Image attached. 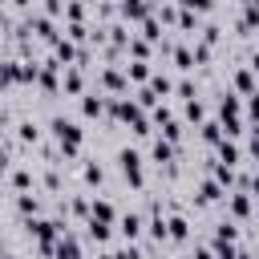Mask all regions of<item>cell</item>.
<instances>
[{"label": "cell", "mask_w": 259, "mask_h": 259, "mask_svg": "<svg viewBox=\"0 0 259 259\" xmlns=\"http://www.w3.org/2000/svg\"><path fill=\"white\" fill-rule=\"evenodd\" d=\"M49 130H53V138L61 142V154H65V158H77V150H81V125L69 121V117H53Z\"/></svg>", "instance_id": "obj_1"}, {"label": "cell", "mask_w": 259, "mask_h": 259, "mask_svg": "<svg viewBox=\"0 0 259 259\" xmlns=\"http://www.w3.org/2000/svg\"><path fill=\"white\" fill-rule=\"evenodd\" d=\"M117 162H121V174H125L134 186H142V182H146V178H142V154H138V150H130V146H125V150L117 154Z\"/></svg>", "instance_id": "obj_2"}, {"label": "cell", "mask_w": 259, "mask_h": 259, "mask_svg": "<svg viewBox=\"0 0 259 259\" xmlns=\"http://www.w3.org/2000/svg\"><path fill=\"white\" fill-rule=\"evenodd\" d=\"M53 259H81V243H77V235H61L57 239V247H53Z\"/></svg>", "instance_id": "obj_3"}, {"label": "cell", "mask_w": 259, "mask_h": 259, "mask_svg": "<svg viewBox=\"0 0 259 259\" xmlns=\"http://www.w3.org/2000/svg\"><path fill=\"white\" fill-rule=\"evenodd\" d=\"M117 8H121L125 20H146V16H150V0H121Z\"/></svg>", "instance_id": "obj_4"}, {"label": "cell", "mask_w": 259, "mask_h": 259, "mask_svg": "<svg viewBox=\"0 0 259 259\" xmlns=\"http://www.w3.org/2000/svg\"><path fill=\"white\" fill-rule=\"evenodd\" d=\"M142 227H146V223H142V214H134V210L117 219V231H121L125 239H138V235H142Z\"/></svg>", "instance_id": "obj_5"}, {"label": "cell", "mask_w": 259, "mask_h": 259, "mask_svg": "<svg viewBox=\"0 0 259 259\" xmlns=\"http://www.w3.org/2000/svg\"><path fill=\"white\" fill-rule=\"evenodd\" d=\"M81 113H85V117L105 113V97H101V93H85V97H81Z\"/></svg>", "instance_id": "obj_6"}, {"label": "cell", "mask_w": 259, "mask_h": 259, "mask_svg": "<svg viewBox=\"0 0 259 259\" xmlns=\"http://www.w3.org/2000/svg\"><path fill=\"white\" fill-rule=\"evenodd\" d=\"M150 158H154L158 166H162V162H170V158H174V142H166V138H158V142H154V150H150Z\"/></svg>", "instance_id": "obj_7"}, {"label": "cell", "mask_w": 259, "mask_h": 259, "mask_svg": "<svg viewBox=\"0 0 259 259\" xmlns=\"http://www.w3.org/2000/svg\"><path fill=\"white\" fill-rule=\"evenodd\" d=\"M231 214H235V219H247V214H251V194H243V190L231 194Z\"/></svg>", "instance_id": "obj_8"}, {"label": "cell", "mask_w": 259, "mask_h": 259, "mask_svg": "<svg viewBox=\"0 0 259 259\" xmlns=\"http://www.w3.org/2000/svg\"><path fill=\"white\" fill-rule=\"evenodd\" d=\"M89 219H93V223H113V202L97 198V202H93V210H89Z\"/></svg>", "instance_id": "obj_9"}, {"label": "cell", "mask_w": 259, "mask_h": 259, "mask_svg": "<svg viewBox=\"0 0 259 259\" xmlns=\"http://www.w3.org/2000/svg\"><path fill=\"white\" fill-rule=\"evenodd\" d=\"M166 223H170V239H174V243H182V239H190V223H186L182 214H174V219H166Z\"/></svg>", "instance_id": "obj_10"}, {"label": "cell", "mask_w": 259, "mask_h": 259, "mask_svg": "<svg viewBox=\"0 0 259 259\" xmlns=\"http://www.w3.org/2000/svg\"><path fill=\"white\" fill-rule=\"evenodd\" d=\"M28 28H32L40 40H57V36H53V20H45V16H32V20H28Z\"/></svg>", "instance_id": "obj_11"}, {"label": "cell", "mask_w": 259, "mask_h": 259, "mask_svg": "<svg viewBox=\"0 0 259 259\" xmlns=\"http://www.w3.org/2000/svg\"><path fill=\"white\" fill-rule=\"evenodd\" d=\"M125 77H134V81H150L154 73H150V61H130L125 65Z\"/></svg>", "instance_id": "obj_12"}, {"label": "cell", "mask_w": 259, "mask_h": 259, "mask_svg": "<svg viewBox=\"0 0 259 259\" xmlns=\"http://www.w3.org/2000/svg\"><path fill=\"white\" fill-rule=\"evenodd\" d=\"M219 198H223V186H219V182H210V178H206V182H202V186H198V202H219Z\"/></svg>", "instance_id": "obj_13"}, {"label": "cell", "mask_w": 259, "mask_h": 259, "mask_svg": "<svg viewBox=\"0 0 259 259\" xmlns=\"http://www.w3.org/2000/svg\"><path fill=\"white\" fill-rule=\"evenodd\" d=\"M235 239H239V227H235V223H231V219H227V223H219V227H214V243H235Z\"/></svg>", "instance_id": "obj_14"}, {"label": "cell", "mask_w": 259, "mask_h": 259, "mask_svg": "<svg viewBox=\"0 0 259 259\" xmlns=\"http://www.w3.org/2000/svg\"><path fill=\"white\" fill-rule=\"evenodd\" d=\"M61 89H65V93H81V89H85V81H81V73H77V69H69V73L61 77Z\"/></svg>", "instance_id": "obj_15"}, {"label": "cell", "mask_w": 259, "mask_h": 259, "mask_svg": "<svg viewBox=\"0 0 259 259\" xmlns=\"http://www.w3.org/2000/svg\"><path fill=\"white\" fill-rule=\"evenodd\" d=\"M235 85H239L247 97H251V93H259V89H255V73H251V69H239V73H235Z\"/></svg>", "instance_id": "obj_16"}, {"label": "cell", "mask_w": 259, "mask_h": 259, "mask_svg": "<svg viewBox=\"0 0 259 259\" xmlns=\"http://www.w3.org/2000/svg\"><path fill=\"white\" fill-rule=\"evenodd\" d=\"M219 113H223V117H239V97H235V93H223V97H219Z\"/></svg>", "instance_id": "obj_17"}, {"label": "cell", "mask_w": 259, "mask_h": 259, "mask_svg": "<svg viewBox=\"0 0 259 259\" xmlns=\"http://www.w3.org/2000/svg\"><path fill=\"white\" fill-rule=\"evenodd\" d=\"M101 85H105V89H113V93H125V77H121V73H113V69H109V73H101Z\"/></svg>", "instance_id": "obj_18"}, {"label": "cell", "mask_w": 259, "mask_h": 259, "mask_svg": "<svg viewBox=\"0 0 259 259\" xmlns=\"http://www.w3.org/2000/svg\"><path fill=\"white\" fill-rule=\"evenodd\" d=\"M219 158H223L227 166H235V162H239V146H235V142H219Z\"/></svg>", "instance_id": "obj_19"}, {"label": "cell", "mask_w": 259, "mask_h": 259, "mask_svg": "<svg viewBox=\"0 0 259 259\" xmlns=\"http://www.w3.org/2000/svg\"><path fill=\"white\" fill-rule=\"evenodd\" d=\"M174 65H178V69H194V53L178 45V49H174Z\"/></svg>", "instance_id": "obj_20"}, {"label": "cell", "mask_w": 259, "mask_h": 259, "mask_svg": "<svg viewBox=\"0 0 259 259\" xmlns=\"http://www.w3.org/2000/svg\"><path fill=\"white\" fill-rule=\"evenodd\" d=\"M85 227H89V239H97V243H105V239H109V223H93V219H89Z\"/></svg>", "instance_id": "obj_21"}, {"label": "cell", "mask_w": 259, "mask_h": 259, "mask_svg": "<svg viewBox=\"0 0 259 259\" xmlns=\"http://www.w3.org/2000/svg\"><path fill=\"white\" fill-rule=\"evenodd\" d=\"M158 36H162V32H158V20L146 16V20H142V40H158Z\"/></svg>", "instance_id": "obj_22"}, {"label": "cell", "mask_w": 259, "mask_h": 259, "mask_svg": "<svg viewBox=\"0 0 259 259\" xmlns=\"http://www.w3.org/2000/svg\"><path fill=\"white\" fill-rule=\"evenodd\" d=\"M16 130H20V142H36V138H40V130H36V121H20Z\"/></svg>", "instance_id": "obj_23"}, {"label": "cell", "mask_w": 259, "mask_h": 259, "mask_svg": "<svg viewBox=\"0 0 259 259\" xmlns=\"http://www.w3.org/2000/svg\"><path fill=\"white\" fill-rule=\"evenodd\" d=\"M16 206H20V214H36V210H40V202H36L32 194H20V198H16Z\"/></svg>", "instance_id": "obj_24"}, {"label": "cell", "mask_w": 259, "mask_h": 259, "mask_svg": "<svg viewBox=\"0 0 259 259\" xmlns=\"http://www.w3.org/2000/svg\"><path fill=\"white\" fill-rule=\"evenodd\" d=\"M53 45H57V57H61V61H73V57H77L73 40H53Z\"/></svg>", "instance_id": "obj_25"}, {"label": "cell", "mask_w": 259, "mask_h": 259, "mask_svg": "<svg viewBox=\"0 0 259 259\" xmlns=\"http://www.w3.org/2000/svg\"><path fill=\"white\" fill-rule=\"evenodd\" d=\"M150 89H154V93H170L174 85H170V77H162V73H154V77H150Z\"/></svg>", "instance_id": "obj_26"}, {"label": "cell", "mask_w": 259, "mask_h": 259, "mask_svg": "<svg viewBox=\"0 0 259 259\" xmlns=\"http://www.w3.org/2000/svg\"><path fill=\"white\" fill-rule=\"evenodd\" d=\"M130 53H134V61H146L150 57V45L146 40H130Z\"/></svg>", "instance_id": "obj_27"}, {"label": "cell", "mask_w": 259, "mask_h": 259, "mask_svg": "<svg viewBox=\"0 0 259 259\" xmlns=\"http://www.w3.org/2000/svg\"><path fill=\"white\" fill-rule=\"evenodd\" d=\"M202 142H223V130H219L214 121H206V125H202Z\"/></svg>", "instance_id": "obj_28"}, {"label": "cell", "mask_w": 259, "mask_h": 259, "mask_svg": "<svg viewBox=\"0 0 259 259\" xmlns=\"http://www.w3.org/2000/svg\"><path fill=\"white\" fill-rule=\"evenodd\" d=\"M101 178H105V174H101V166H93V162H89V166H85V182H89V186H101Z\"/></svg>", "instance_id": "obj_29"}, {"label": "cell", "mask_w": 259, "mask_h": 259, "mask_svg": "<svg viewBox=\"0 0 259 259\" xmlns=\"http://www.w3.org/2000/svg\"><path fill=\"white\" fill-rule=\"evenodd\" d=\"M12 186H16V190H28V186H32V174H28V170H16V174H12Z\"/></svg>", "instance_id": "obj_30"}, {"label": "cell", "mask_w": 259, "mask_h": 259, "mask_svg": "<svg viewBox=\"0 0 259 259\" xmlns=\"http://www.w3.org/2000/svg\"><path fill=\"white\" fill-rule=\"evenodd\" d=\"M186 117L190 121H202V101H186Z\"/></svg>", "instance_id": "obj_31"}, {"label": "cell", "mask_w": 259, "mask_h": 259, "mask_svg": "<svg viewBox=\"0 0 259 259\" xmlns=\"http://www.w3.org/2000/svg\"><path fill=\"white\" fill-rule=\"evenodd\" d=\"M154 101H158V97H154V89H142V93H138V105H142V109H150Z\"/></svg>", "instance_id": "obj_32"}, {"label": "cell", "mask_w": 259, "mask_h": 259, "mask_svg": "<svg viewBox=\"0 0 259 259\" xmlns=\"http://www.w3.org/2000/svg\"><path fill=\"white\" fill-rule=\"evenodd\" d=\"M182 8H194V12H206L210 0H182Z\"/></svg>", "instance_id": "obj_33"}, {"label": "cell", "mask_w": 259, "mask_h": 259, "mask_svg": "<svg viewBox=\"0 0 259 259\" xmlns=\"http://www.w3.org/2000/svg\"><path fill=\"white\" fill-rule=\"evenodd\" d=\"M247 113L259 121V93H251V101H247Z\"/></svg>", "instance_id": "obj_34"}, {"label": "cell", "mask_w": 259, "mask_h": 259, "mask_svg": "<svg viewBox=\"0 0 259 259\" xmlns=\"http://www.w3.org/2000/svg\"><path fill=\"white\" fill-rule=\"evenodd\" d=\"M190 259H214V251H210V247H198V251H194Z\"/></svg>", "instance_id": "obj_35"}, {"label": "cell", "mask_w": 259, "mask_h": 259, "mask_svg": "<svg viewBox=\"0 0 259 259\" xmlns=\"http://www.w3.org/2000/svg\"><path fill=\"white\" fill-rule=\"evenodd\" d=\"M45 8H49V12L57 16V12H61V0H45Z\"/></svg>", "instance_id": "obj_36"}, {"label": "cell", "mask_w": 259, "mask_h": 259, "mask_svg": "<svg viewBox=\"0 0 259 259\" xmlns=\"http://www.w3.org/2000/svg\"><path fill=\"white\" fill-rule=\"evenodd\" d=\"M4 174H8V154L0 150V178H4Z\"/></svg>", "instance_id": "obj_37"}, {"label": "cell", "mask_w": 259, "mask_h": 259, "mask_svg": "<svg viewBox=\"0 0 259 259\" xmlns=\"http://www.w3.org/2000/svg\"><path fill=\"white\" fill-rule=\"evenodd\" d=\"M247 69H251V73H259V53L251 57V65H247Z\"/></svg>", "instance_id": "obj_38"}, {"label": "cell", "mask_w": 259, "mask_h": 259, "mask_svg": "<svg viewBox=\"0 0 259 259\" xmlns=\"http://www.w3.org/2000/svg\"><path fill=\"white\" fill-rule=\"evenodd\" d=\"M247 186H251V190H255V198H259V174H255V178H251Z\"/></svg>", "instance_id": "obj_39"}, {"label": "cell", "mask_w": 259, "mask_h": 259, "mask_svg": "<svg viewBox=\"0 0 259 259\" xmlns=\"http://www.w3.org/2000/svg\"><path fill=\"white\" fill-rule=\"evenodd\" d=\"M251 154H255V158H259V142H251Z\"/></svg>", "instance_id": "obj_40"}, {"label": "cell", "mask_w": 259, "mask_h": 259, "mask_svg": "<svg viewBox=\"0 0 259 259\" xmlns=\"http://www.w3.org/2000/svg\"><path fill=\"white\" fill-rule=\"evenodd\" d=\"M235 259H251V255H247V251H239V255H235Z\"/></svg>", "instance_id": "obj_41"}, {"label": "cell", "mask_w": 259, "mask_h": 259, "mask_svg": "<svg viewBox=\"0 0 259 259\" xmlns=\"http://www.w3.org/2000/svg\"><path fill=\"white\" fill-rule=\"evenodd\" d=\"M12 4H20V8H24V4H28V0H12Z\"/></svg>", "instance_id": "obj_42"}, {"label": "cell", "mask_w": 259, "mask_h": 259, "mask_svg": "<svg viewBox=\"0 0 259 259\" xmlns=\"http://www.w3.org/2000/svg\"><path fill=\"white\" fill-rule=\"evenodd\" d=\"M247 4H251V8H259V0H247Z\"/></svg>", "instance_id": "obj_43"}, {"label": "cell", "mask_w": 259, "mask_h": 259, "mask_svg": "<svg viewBox=\"0 0 259 259\" xmlns=\"http://www.w3.org/2000/svg\"><path fill=\"white\" fill-rule=\"evenodd\" d=\"M4 259H12V255H4Z\"/></svg>", "instance_id": "obj_44"}]
</instances>
